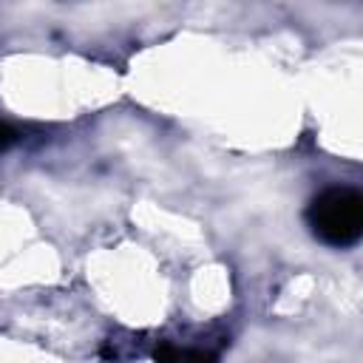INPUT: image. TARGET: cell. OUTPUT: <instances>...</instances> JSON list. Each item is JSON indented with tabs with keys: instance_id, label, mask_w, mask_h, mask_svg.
<instances>
[{
	"instance_id": "cell-1",
	"label": "cell",
	"mask_w": 363,
	"mask_h": 363,
	"mask_svg": "<svg viewBox=\"0 0 363 363\" xmlns=\"http://www.w3.org/2000/svg\"><path fill=\"white\" fill-rule=\"evenodd\" d=\"M312 235L329 247H352L363 235V196L354 187H326L306 207Z\"/></svg>"
},
{
	"instance_id": "cell-2",
	"label": "cell",
	"mask_w": 363,
	"mask_h": 363,
	"mask_svg": "<svg viewBox=\"0 0 363 363\" xmlns=\"http://www.w3.org/2000/svg\"><path fill=\"white\" fill-rule=\"evenodd\" d=\"M153 360L156 363H216L218 357L213 352H204V349H187V346H176L170 340H162L153 349Z\"/></svg>"
},
{
	"instance_id": "cell-3",
	"label": "cell",
	"mask_w": 363,
	"mask_h": 363,
	"mask_svg": "<svg viewBox=\"0 0 363 363\" xmlns=\"http://www.w3.org/2000/svg\"><path fill=\"white\" fill-rule=\"evenodd\" d=\"M17 142V130L11 128V125H6L3 119H0V150H6V147H11Z\"/></svg>"
}]
</instances>
